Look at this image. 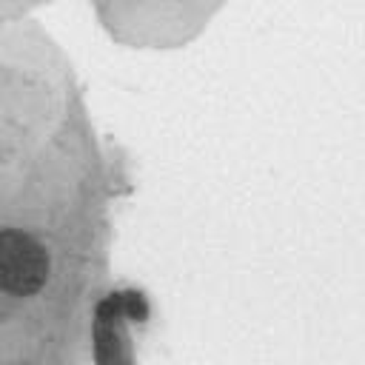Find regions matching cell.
Wrapping results in <instances>:
<instances>
[{
    "label": "cell",
    "instance_id": "cell-1",
    "mask_svg": "<svg viewBox=\"0 0 365 365\" xmlns=\"http://www.w3.org/2000/svg\"><path fill=\"white\" fill-rule=\"evenodd\" d=\"M48 279V251L26 231L0 234V288L11 297H34Z\"/></svg>",
    "mask_w": 365,
    "mask_h": 365
},
{
    "label": "cell",
    "instance_id": "cell-2",
    "mask_svg": "<svg viewBox=\"0 0 365 365\" xmlns=\"http://www.w3.org/2000/svg\"><path fill=\"white\" fill-rule=\"evenodd\" d=\"M125 322H128L125 291H114L97 302L94 308V362L97 365H134Z\"/></svg>",
    "mask_w": 365,
    "mask_h": 365
}]
</instances>
